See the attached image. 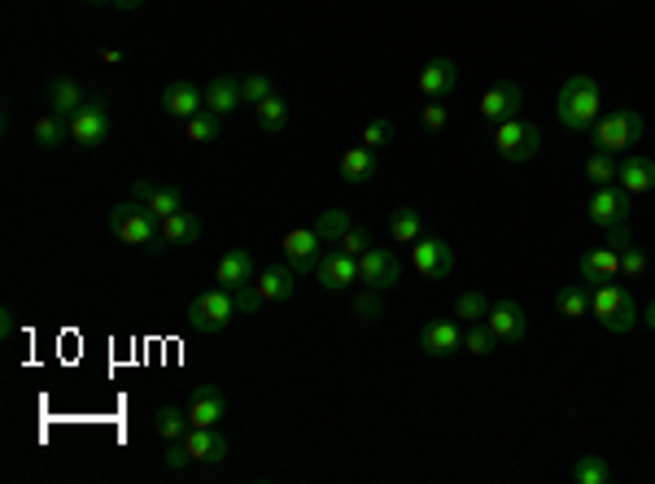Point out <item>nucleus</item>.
I'll use <instances>...</instances> for the list:
<instances>
[{"instance_id":"obj_1","label":"nucleus","mask_w":655,"mask_h":484,"mask_svg":"<svg viewBox=\"0 0 655 484\" xmlns=\"http://www.w3.org/2000/svg\"><path fill=\"white\" fill-rule=\"evenodd\" d=\"M555 114H559V127L586 136V131L599 123V114H603V88H599V79H594V75L564 79V88H559V96H555Z\"/></svg>"},{"instance_id":"obj_2","label":"nucleus","mask_w":655,"mask_h":484,"mask_svg":"<svg viewBox=\"0 0 655 484\" xmlns=\"http://www.w3.org/2000/svg\"><path fill=\"white\" fill-rule=\"evenodd\" d=\"M590 314H594V319H599L612 336H625V332H634L638 323H642L638 301L629 297V288H621L616 280L590 288Z\"/></svg>"},{"instance_id":"obj_3","label":"nucleus","mask_w":655,"mask_h":484,"mask_svg":"<svg viewBox=\"0 0 655 484\" xmlns=\"http://www.w3.org/2000/svg\"><path fill=\"white\" fill-rule=\"evenodd\" d=\"M110 232L123 240V245H140V249H149V253L162 249V236H158L162 232V219H158V214H149L136 197L118 201L114 210H110Z\"/></svg>"},{"instance_id":"obj_4","label":"nucleus","mask_w":655,"mask_h":484,"mask_svg":"<svg viewBox=\"0 0 655 484\" xmlns=\"http://www.w3.org/2000/svg\"><path fill=\"white\" fill-rule=\"evenodd\" d=\"M642 131H647V123H642L638 110H603L586 136L594 140L599 153H629L642 140Z\"/></svg>"},{"instance_id":"obj_5","label":"nucleus","mask_w":655,"mask_h":484,"mask_svg":"<svg viewBox=\"0 0 655 484\" xmlns=\"http://www.w3.org/2000/svg\"><path fill=\"white\" fill-rule=\"evenodd\" d=\"M236 297L228 293V288H206L201 297L188 301V310H184V323H188V332H201V336H214V332H223L228 323L236 319Z\"/></svg>"},{"instance_id":"obj_6","label":"nucleus","mask_w":655,"mask_h":484,"mask_svg":"<svg viewBox=\"0 0 655 484\" xmlns=\"http://www.w3.org/2000/svg\"><path fill=\"white\" fill-rule=\"evenodd\" d=\"M494 149L503 162L511 166H524L533 162L542 149V131L533 123H524V118H507V123H494Z\"/></svg>"},{"instance_id":"obj_7","label":"nucleus","mask_w":655,"mask_h":484,"mask_svg":"<svg viewBox=\"0 0 655 484\" xmlns=\"http://www.w3.org/2000/svg\"><path fill=\"white\" fill-rule=\"evenodd\" d=\"M105 140H110V105H105V96H88V101L79 105V114L70 118V144L101 149Z\"/></svg>"},{"instance_id":"obj_8","label":"nucleus","mask_w":655,"mask_h":484,"mask_svg":"<svg viewBox=\"0 0 655 484\" xmlns=\"http://www.w3.org/2000/svg\"><path fill=\"white\" fill-rule=\"evenodd\" d=\"M411 271L424 275V280H446L450 271H455V249L446 245L442 236H420L411 245Z\"/></svg>"},{"instance_id":"obj_9","label":"nucleus","mask_w":655,"mask_h":484,"mask_svg":"<svg viewBox=\"0 0 655 484\" xmlns=\"http://www.w3.org/2000/svg\"><path fill=\"white\" fill-rule=\"evenodd\" d=\"M629 214H634V192H625L621 184L612 188H594V197L586 205V219L594 227H616V223H629Z\"/></svg>"},{"instance_id":"obj_10","label":"nucleus","mask_w":655,"mask_h":484,"mask_svg":"<svg viewBox=\"0 0 655 484\" xmlns=\"http://www.w3.org/2000/svg\"><path fill=\"white\" fill-rule=\"evenodd\" d=\"M402 280V258L393 249H367L359 258V284L363 288H376V293H389L393 284Z\"/></svg>"},{"instance_id":"obj_11","label":"nucleus","mask_w":655,"mask_h":484,"mask_svg":"<svg viewBox=\"0 0 655 484\" xmlns=\"http://www.w3.org/2000/svg\"><path fill=\"white\" fill-rule=\"evenodd\" d=\"M280 249H284V262H289L297 275H315L319 258H324V240H319L315 227H293V232L280 240Z\"/></svg>"},{"instance_id":"obj_12","label":"nucleus","mask_w":655,"mask_h":484,"mask_svg":"<svg viewBox=\"0 0 655 484\" xmlns=\"http://www.w3.org/2000/svg\"><path fill=\"white\" fill-rule=\"evenodd\" d=\"M188 419H193V428H219L228 419V393L219 384H197L188 397Z\"/></svg>"},{"instance_id":"obj_13","label":"nucleus","mask_w":655,"mask_h":484,"mask_svg":"<svg viewBox=\"0 0 655 484\" xmlns=\"http://www.w3.org/2000/svg\"><path fill=\"white\" fill-rule=\"evenodd\" d=\"M485 328L498 336V345H520L529 336V319L516 301H494L490 314H485Z\"/></svg>"},{"instance_id":"obj_14","label":"nucleus","mask_w":655,"mask_h":484,"mask_svg":"<svg viewBox=\"0 0 655 484\" xmlns=\"http://www.w3.org/2000/svg\"><path fill=\"white\" fill-rule=\"evenodd\" d=\"M420 349L428 358H455L463 349V323L459 319H433L420 332Z\"/></svg>"},{"instance_id":"obj_15","label":"nucleus","mask_w":655,"mask_h":484,"mask_svg":"<svg viewBox=\"0 0 655 484\" xmlns=\"http://www.w3.org/2000/svg\"><path fill=\"white\" fill-rule=\"evenodd\" d=\"M315 280H319V288H328V293H341V288L359 284V258H350V253L332 249V253H324V258H319Z\"/></svg>"},{"instance_id":"obj_16","label":"nucleus","mask_w":655,"mask_h":484,"mask_svg":"<svg viewBox=\"0 0 655 484\" xmlns=\"http://www.w3.org/2000/svg\"><path fill=\"white\" fill-rule=\"evenodd\" d=\"M459 83V66L450 62V57H433L420 75H415V88H420L424 101H446L450 92H455Z\"/></svg>"},{"instance_id":"obj_17","label":"nucleus","mask_w":655,"mask_h":484,"mask_svg":"<svg viewBox=\"0 0 655 484\" xmlns=\"http://www.w3.org/2000/svg\"><path fill=\"white\" fill-rule=\"evenodd\" d=\"M131 197L145 205L149 214H158V219H166V214H180V210H184V192H180V188H171V184H158V179H136Z\"/></svg>"},{"instance_id":"obj_18","label":"nucleus","mask_w":655,"mask_h":484,"mask_svg":"<svg viewBox=\"0 0 655 484\" xmlns=\"http://www.w3.org/2000/svg\"><path fill=\"white\" fill-rule=\"evenodd\" d=\"M520 105H524L520 83L503 79V83H494V88L481 96V118H485V123H507V118L520 114Z\"/></svg>"},{"instance_id":"obj_19","label":"nucleus","mask_w":655,"mask_h":484,"mask_svg":"<svg viewBox=\"0 0 655 484\" xmlns=\"http://www.w3.org/2000/svg\"><path fill=\"white\" fill-rule=\"evenodd\" d=\"M254 280H258V266H254V258H249L245 249H228L219 262H214V284L228 288V293H236V288H245Z\"/></svg>"},{"instance_id":"obj_20","label":"nucleus","mask_w":655,"mask_h":484,"mask_svg":"<svg viewBox=\"0 0 655 484\" xmlns=\"http://www.w3.org/2000/svg\"><path fill=\"white\" fill-rule=\"evenodd\" d=\"M162 110H166V118H180V123H188L193 114L206 110V92H197L188 79H175V83H166V88H162Z\"/></svg>"},{"instance_id":"obj_21","label":"nucleus","mask_w":655,"mask_h":484,"mask_svg":"<svg viewBox=\"0 0 655 484\" xmlns=\"http://www.w3.org/2000/svg\"><path fill=\"white\" fill-rule=\"evenodd\" d=\"M184 445H188V454H193V463H206V467H219L223 458L232 454V445L219 428H188Z\"/></svg>"},{"instance_id":"obj_22","label":"nucleus","mask_w":655,"mask_h":484,"mask_svg":"<svg viewBox=\"0 0 655 484\" xmlns=\"http://www.w3.org/2000/svg\"><path fill=\"white\" fill-rule=\"evenodd\" d=\"M577 271H581V280H586L590 288L594 284H607V280H616V275H621V253H616L612 245H599V249L581 253Z\"/></svg>"},{"instance_id":"obj_23","label":"nucleus","mask_w":655,"mask_h":484,"mask_svg":"<svg viewBox=\"0 0 655 484\" xmlns=\"http://www.w3.org/2000/svg\"><path fill=\"white\" fill-rule=\"evenodd\" d=\"M254 288L262 293L267 306H280V301H289L297 293V271H293L289 262H284V266H267V271H258Z\"/></svg>"},{"instance_id":"obj_24","label":"nucleus","mask_w":655,"mask_h":484,"mask_svg":"<svg viewBox=\"0 0 655 484\" xmlns=\"http://www.w3.org/2000/svg\"><path fill=\"white\" fill-rule=\"evenodd\" d=\"M158 236H162V249H184V245H193V240H201V214H193V210L166 214Z\"/></svg>"},{"instance_id":"obj_25","label":"nucleus","mask_w":655,"mask_h":484,"mask_svg":"<svg viewBox=\"0 0 655 484\" xmlns=\"http://www.w3.org/2000/svg\"><path fill=\"white\" fill-rule=\"evenodd\" d=\"M376 175V149H367V144H350V149H341V179L345 184H367V179Z\"/></svg>"},{"instance_id":"obj_26","label":"nucleus","mask_w":655,"mask_h":484,"mask_svg":"<svg viewBox=\"0 0 655 484\" xmlns=\"http://www.w3.org/2000/svg\"><path fill=\"white\" fill-rule=\"evenodd\" d=\"M621 188L625 192H651L655 188V157H642V153H625L621 157Z\"/></svg>"},{"instance_id":"obj_27","label":"nucleus","mask_w":655,"mask_h":484,"mask_svg":"<svg viewBox=\"0 0 655 484\" xmlns=\"http://www.w3.org/2000/svg\"><path fill=\"white\" fill-rule=\"evenodd\" d=\"M83 101H88V92L79 88V79H53V83H49V114L66 118V123L79 114Z\"/></svg>"},{"instance_id":"obj_28","label":"nucleus","mask_w":655,"mask_h":484,"mask_svg":"<svg viewBox=\"0 0 655 484\" xmlns=\"http://www.w3.org/2000/svg\"><path fill=\"white\" fill-rule=\"evenodd\" d=\"M555 314H559V319H568V323L586 319V314H590V284L586 280H581V284H559L555 288Z\"/></svg>"},{"instance_id":"obj_29","label":"nucleus","mask_w":655,"mask_h":484,"mask_svg":"<svg viewBox=\"0 0 655 484\" xmlns=\"http://www.w3.org/2000/svg\"><path fill=\"white\" fill-rule=\"evenodd\" d=\"M389 236H393V245H415V240L424 236V214L415 210V205H398V210L389 214Z\"/></svg>"},{"instance_id":"obj_30","label":"nucleus","mask_w":655,"mask_h":484,"mask_svg":"<svg viewBox=\"0 0 655 484\" xmlns=\"http://www.w3.org/2000/svg\"><path fill=\"white\" fill-rule=\"evenodd\" d=\"M236 105H241V88H236V79L228 75H219V79H210L206 83V110L210 114H219V118H228Z\"/></svg>"},{"instance_id":"obj_31","label":"nucleus","mask_w":655,"mask_h":484,"mask_svg":"<svg viewBox=\"0 0 655 484\" xmlns=\"http://www.w3.org/2000/svg\"><path fill=\"white\" fill-rule=\"evenodd\" d=\"M254 118H258V131H267V136H276V131L289 127V101L271 92L267 101H258V105H254Z\"/></svg>"},{"instance_id":"obj_32","label":"nucleus","mask_w":655,"mask_h":484,"mask_svg":"<svg viewBox=\"0 0 655 484\" xmlns=\"http://www.w3.org/2000/svg\"><path fill=\"white\" fill-rule=\"evenodd\" d=\"M586 179H590L594 188H612V184H621V157L594 149V153H590V162H586Z\"/></svg>"},{"instance_id":"obj_33","label":"nucleus","mask_w":655,"mask_h":484,"mask_svg":"<svg viewBox=\"0 0 655 484\" xmlns=\"http://www.w3.org/2000/svg\"><path fill=\"white\" fill-rule=\"evenodd\" d=\"M31 140L40 144V149H57V144L70 140V123L66 118H57V114H40L31 123Z\"/></svg>"},{"instance_id":"obj_34","label":"nucleus","mask_w":655,"mask_h":484,"mask_svg":"<svg viewBox=\"0 0 655 484\" xmlns=\"http://www.w3.org/2000/svg\"><path fill=\"white\" fill-rule=\"evenodd\" d=\"M153 428H158L162 441H184L193 419H188V410H180V406H162L158 415H153Z\"/></svg>"},{"instance_id":"obj_35","label":"nucleus","mask_w":655,"mask_h":484,"mask_svg":"<svg viewBox=\"0 0 655 484\" xmlns=\"http://www.w3.org/2000/svg\"><path fill=\"white\" fill-rule=\"evenodd\" d=\"M573 480L577 484H612L616 471H612V463H607L603 454H581L573 463Z\"/></svg>"},{"instance_id":"obj_36","label":"nucleus","mask_w":655,"mask_h":484,"mask_svg":"<svg viewBox=\"0 0 655 484\" xmlns=\"http://www.w3.org/2000/svg\"><path fill=\"white\" fill-rule=\"evenodd\" d=\"M184 140H193V144H214V140H223V118L210 114V110L193 114V118L184 123Z\"/></svg>"},{"instance_id":"obj_37","label":"nucleus","mask_w":655,"mask_h":484,"mask_svg":"<svg viewBox=\"0 0 655 484\" xmlns=\"http://www.w3.org/2000/svg\"><path fill=\"white\" fill-rule=\"evenodd\" d=\"M490 306H494V301L485 297L481 288H463V293L455 297V310H450V314H455L459 323H476V319H485V314H490Z\"/></svg>"},{"instance_id":"obj_38","label":"nucleus","mask_w":655,"mask_h":484,"mask_svg":"<svg viewBox=\"0 0 655 484\" xmlns=\"http://www.w3.org/2000/svg\"><path fill=\"white\" fill-rule=\"evenodd\" d=\"M311 227L319 232V240H324V245H337V240L354 227V219H350L345 210H319V219H315Z\"/></svg>"},{"instance_id":"obj_39","label":"nucleus","mask_w":655,"mask_h":484,"mask_svg":"<svg viewBox=\"0 0 655 484\" xmlns=\"http://www.w3.org/2000/svg\"><path fill=\"white\" fill-rule=\"evenodd\" d=\"M236 88H241V105H258V101H267V96L276 92L267 70H245V75L236 79Z\"/></svg>"},{"instance_id":"obj_40","label":"nucleus","mask_w":655,"mask_h":484,"mask_svg":"<svg viewBox=\"0 0 655 484\" xmlns=\"http://www.w3.org/2000/svg\"><path fill=\"white\" fill-rule=\"evenodd\" d=\"M494 345H498V336L485 328V319H476V323H468V328H463V349H468V354L485 358V354H494Z\"/></svg>"},{"instance_id":"obj_41","label":"nucleus","mask_w":655,"mask_h":484,"mask_svg":"<svg viewBox=\"0 0 655 484\" xmlns=\"http://www.w3.org/2000/svg\"><path fill=\"white\" fill-rule=\"evenodd\" d=\"M393 136H398V127H393L389 118H372V123L359 131V144H367V149H385V144H393Z\"/></svg>"},{"instance_id":"obj_42","label":"nucleus","mask_w":655,"mask_h":484,"mask_svg":"<svg viewBox=\"0 0 655 484\" xmlns=\"http://www.w3.org/2000/svg\"><path fill=\"white\" fill-rule=\"evenodd\" d=\"M647 266H651V258H647V249H642V245H625L621 249V275H625V280H642Z\"/></svg>"},{"instance_id":"obj_43","label":"nucleus","mask_w":655,"mask_h":484,"mask_svg":"<svg viewBox=\"0 0 655 484\" xmlns=\"http://www.w3.org/2000/svg\"><path fill=\"white\" fill-rule=\"evenodd\" d=\"M354 314H359L363 323H376L380 314H385V301H380V293H376V288H363V293L354 297Z\"/></svg>"},{"instance_id":"obj_44","label":"nucleus","mask_w":655,"mask_h":484,"mask_svg":"<svg viewBox=\"0 0 655 484\" xmlns=\"http://www.w3.org/2000/svg\"><path fill=\"white\" fill-rule=\"evenodd\" d=\"M337 249H341V253H350V258H363V253L372 249V236H367L363 227H350V232H345V236L337 240Z\"/></svg>"},{"instance_id":"obj_45","label":"nucleus","mask_w":655,"mask_h":484,"mask_svg":"<svg viewBox=\"0 0 655 484\" xmlns=\"http://www.w3.org/2000/svg\"><path fill=\"white\" fill-rule=\"evenodd\" d=\"M446 123H450L446 101H428L424 110H420V127H424V131H446Z\"/></svg>"},{"instance_id":"obj_46","label":"nucleus","mask_w":655,"mask_h":484,"mask_svg":"<svg viewBox=\"0 0 655 484\" xmlns=\"http://www.w3.org/2000/svg\"><path fill=\"white\" fill-rule=\"evenodd\" d=\"M236 310H241V314H254V310H262V306H267V301H262V293H258V288L254 284H245V288H236Z\"/></svg>"},{"instance_id":"obj_47","label":"nucleus","mask_w":655,"mask_h":484,"mask_svg":"<svg viewBox=\"0 0 655 484\" xmlns=\"http://www.w3.org/2000/svg\"><path fill=\"white\" fill-rule=\"evenodd\" d=\"M188 463H193L188 445H184V441H166V467H171V471H184Z\"/></svg>"},{"instance_id":"obj_48","label":"nucleus","mask_w":655,"mask_h":484,"mask_svg":"<svg viewBox=\"0 0 655 484\" xmlns=\"http://www.w3.org/2000/svg\"><path fill=\"white\" fill-rule=\"evenodd\" d=\"M607 245H612L616 253H621L625 245H634V236H629V223H616V227H607Z\"/></svg>"},{"instance_id":"obj_49","label":"nucleus","mask_w":655,"mask_h":484,"mask_svg":"<svg viewBox=\"0 0 655 484\" xmlns=\"http://www.w3.org/2000/svg\"><path fill=\"white\" fill-rule=\"evenodd\" d=\"M114 9H123V14H136V9H145V0H110Z\"/></svg>"},{"instance_id":"obj_50","label":"nucleus","mask_w":655,"mask_h":484,"mask_svg":"<svg viewBox=\"0 0 655 484\" xmlns=\"http://www.w3.org/2000/svg\"><path fill=\"white\" fill-rule=\"evenodd\" d=\"M642 323H647V328L655 332V297H651V306H647V310H642Z\"/></svg>"},{"instance_id":"obj_51","label":"nucleus","mask_w":655,"mask_h":484,"mask_svg":"<svg viewBox=\"0 0 655 484\" xmlns=\"http://www.w3.org/2000/svg\"><path fill=\"white\" fill-rule=\"evenodd\" d=\"M88 5H110V0H88Z\"/></svg>"}]
</instances>
